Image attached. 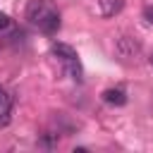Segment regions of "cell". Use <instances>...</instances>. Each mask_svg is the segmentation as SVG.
I'll return each instance as SVG.
<instances>
[{"label": "cell", "mask_w": 153, "mask_h": 153, "mask_svg": "<svg viewBox=\"0 0 153 153\" xmlns=\"http://www.w3.org/2000/svg\"><path fill=\"white\" fill-rule=\"evenodd\" d=\"M115 50H117V55L124 57V60H136V57L141 55V43H139L136 36L122 33V36L115 41Z\"/></svg>", "instance_id": "cell-1"}, {"label": "cell", "mask_w": 153, "mask_h": 153, "mask_svg": "<svg viewBox=\"0 0 153 153\" xmlns=\"http://www.w3.org/2000/svg\"><path fill=\"white\" fill-rule=\"evenodd\" d=\"M50 12H55V7H53L48 0H31L29 7H26V19H29L31 24L41 26V22H43Z\"/></svg>", "instance_id": "cell-2"}, {"label": "cell", "mask_w": 153, "mask_h": 153, "mask_svg": "<svg viewBox=\"0 0 153 153\" xmlns=\"http://www.w3.org/2000/svg\"><path fill=\"white\" fill-rule=\"evenodd\" d=\"M100 98L108 103V105H115V108H122L127 105V91L122 86H115V88H105L100 93Z\"/></svg>", "instance_id": "cell-3"}, {"label": "cell", "mask_w": 153, "mask_h": 153, "mask_svg": "<svg viewBox=\"0 0 153 153\" xmlns=\"http://www.w3.org/2000/svg\"><path fill=\"white\" fill-rule=\"evenodd\" d=\"M60 24H62V22H60V12L55 10V12H50V14H48V17L41 22V26H38V29H41L45 36H53V33H57Z\"/></svg>", "instance_id": "cell-4"}, {"label": "cell", "mask_w": 153, "mask_h": 153, "mask_svg": "<svg viewBox=\"0 0 153 153\" xmlns=\"http://www.w3.org/2000/svg\"><path fill=\"white\" fill-rule=\"evenodd\" d=\"M124 7V0H98V10L103 17H115Z\"/></svg>", "instance_id": "cell-5"}, {"label": "cell", "mask_w": 153, "mask_h": 153, "mask_svg": "<svg viewBox=\"0 0 153 153\" xmlns=\"http://www.w3.org/2000/svg\"><path fill=\"white\" fill-rule=\"evenodd\" d=\"M53 55H57L62 62H67V60H74L76 57V50L69 45V43H53Z\"/></svg>", "instance_id": "cell-6"}, {"label": "cell", "mask_w": 153, "mask_h": 153, "mask_svg": "<svg viewBox=\"0 0 153 153\" xmlns=\"http://www.w3.org/2000/svg\"><path fill=\"white\" fill-rule=\"evenodd\" d=\"M81 74H84V69H81V65H79L76 57L65 62V76H69V79H74V81H81Z\"/></svg>", "instance_id": "cell-7"}, {"label": "cell", "mask_w": 153, "mask_h": 153, "mask_svg": "<svg viewBox=\"0 0 153 153\" xmlns=\"http://www.w3.org/2000/svg\"><path fill=\"white\" fill-rule=\"evenodd\" d=\"M57 134L55 131H45V134H41V139H38V146L41 148H55L57 146Z\"/></svg>", "instance_id": "cell-8"}, {"label": "cell", "mask_w": 153, "mask_h": 153, "mask_svg": "<svg viewBox=\"0 0 153 153\" xmlns=\"http://www.w3.org/2000/svg\"><path fill=\"white\" fill-rule=\"evenodd\" d=\"M10 105H12V96L0 86V108H10Z\"/></svg>", "instance_id": "cell-9"}, {"label": "cell", "mask_w": 153, "mask_h": 153, "mask_svg": "<svg viewBox=\"0 0 153 153\" xmlns=\"http://www.w3.org/2000/svg\"><path fill=\"white\" fill-rule=\"evenodd\" d=\"M10 120H12V117H10V108H0V129L7 127Z\"/></svg>", "instance_id": "cell-10"}, {"label": "cell", "mask_w": 153, "mask_h": 153, "mask_svg": "<svg viewBox=\"0 0 153 153\" xmlns=\"http://www.w3.org/2000/svg\"><path fill=\"white\" fill-rule=\"evenodd\" d=\"M10 24H12V19H10V17L5 14V12H0V31H5V29H7Z\"/></svg>", "instance_id": "cell-11"}, {"label": "cell", "mask_w": 153, "mask_h": 153, "mask_svg": "<svg viewBox=\"0 0 153 153\" xmlns=\"http://www.w3.org/2000/svg\"><path fill=\"white\" fill-rule=\"evenodd\" d=\"M143 19H146L148 24H153V7H146V10H143Z\"/></svg>", "instance_id": "cell-12"}, {"label": "cell", "mask_w": 153, "mask_h": 153, "mask_svg": "<svg viewBox=\"0 0 153 153\" xmlns=\"http://www.w3.org/2000/svg\"><path fill=\"white\" fill-rule=\"evenodd\" d=\"M148 62H151V65H153V53H151V55H148Z\"/></svg>", "instance_id": "cell-13"}]
</instances>
